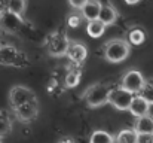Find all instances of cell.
Masks as SVG:
<instances>
[{"mask_svg":"<svg viewBox=\"0 0 153 143\" xmlns=\"http://www.w3.org/2000/svg\"><path fill=\"white\" fill-rule=\"evenodd\" d=\"M105 24H102L100 19H95V21H89L88 24H86V33L91 36V37H94V39H98V37H101L102 34H104V31H105Z\"/></svg>","mask_w":153,"mask_h":143,"instance_id":"16","label":"cell"},{"mask_svg":"<svg viewBox=\"0 0 153 143\" xmlns=\"http://www.w3.org/2000/svg\"><path fill=\"white\" fill-rule=\"evenodd\" d=\"M7 12V1H0V18Z\"/></svg>","mask_w":153,"mask_h":143,"instance_id":"26","label":"cell"},{"mask_svg":"<svg viewBox=\"0 0 153 143\" xmlns=\"http://www.w3.org/2000/svg\"><path fill=\"white\" fill-rule=\"evenodd\" d=\"M27 9V1L24 0H12V1H7V12L9 13H13L16 16H22L24 12Z\"/></svg>","mask_w":153,"mask_h":143,"instance_id":"20","label":"cell"},{"mask_svg":"<svg viewBox=\"0 0 153 143\" xmlns=\"http://www.w3.org/2000/svg\"><path fill=\"white\" fill-rule=\"evenodd\" d=\"M0 64L10 67H25L28 64V55L13 45H3L0 49Z\"/></svg>","mask_w":153,"mask_h":143,"instance_id":"2","label":"cell"},{"mask_svg":"<svg viewBox=\"0 0 153 143\" xmlns=\"http://www.w3.org/2000/svg\"><path fill=\"white\" fill-rule=\"evenodd\" d=\"M129 112L137 119L138 118H143V116H147V115H150L149 113L150 112V104L141 95H135V98H134V101H132V104L129 107Z\"/></svg>","mask_w":153,"mask_h":143,"instance_id":"11","label":"cell"},{"mask_svg":"<svg viewBox=\"0 0 153 143\" xmlns=\"http://www.w3.org/2000/svg\"><path fill=\"white\" fill-rule=\"evenodd\" d=\"M85 1H86V0H82V1H73V0H71V1H68V4H70L71 7H74L76 10H82V7L85 6Z\"/></svg>","mask_w":153,"mask_h":143,"instance_id":"25","label":"cell"},{"mask_svg":"<svg viewBox=\"0 0 153 143\" xmlns=\"http://www.w3.org/2000/svg\"><path fill=\"white\" fill-rule=\"evenodd\" d=\"M134 98H135V94L129 93L123 87H117V88H113L111 90L108 103L111 106H114L117 110H129Z\"/></svg>","mask_w":153,"mask_h":143,"instance_id":"7","label":"cell"},{"mask_svg":"<svg viewBox=\"0 0 153 143\" xmlns=\"http://www.w3.org/2000/svg\"><path fill=\"white\" fill-rule=\"evenodd\" d=\"M137 143H153V134H138Z\"/></svg>","mask_w":153,"mask_h":143,"instance_id":"24","label":"cell"},{"mask_svg":"<svg viewBox=\"0 0 153 143\" xmlns=\"http://www.w3.org/2000/svg\"><path fill=\"white\" fill-rule=\"evenodd\" d=\"M80 79H82V70H80V67L79 66H73V67L68 69V72H67V75L64 78V84H65L67 88H74V87L79 85Z\"/></svg>","mask_w":153,"mask_h":143,"instance_id":"14","label":"cell"},{"mask_svg":"<svg viewBox=\"0 0 153 143\" xmlns=\"http://www.w3.org/2000/svg\"><path fill=\"white\" fill-rule=\"evenodd\" d=\"M137 142H138V133L134 128L122 130L114 137V143H137Z\"/></svg>","mask_w":153,"mask_h":143,"instance_id":"17","label":"cell"},{"mask_svg":"<svg viewBox=\"0 0 153 143\" xmlns=\"http://www.w3.org/2000/svg\"><path fill=\"white\" fill-rule=\"evenodd\" d=\"M111 90L113 88H110L107 84H94L85 91L83 100L89 107H100L108 103Z\"/></svg>","mask_w":153,"mask_h":143,"instance_id":"3","label":"cell"},{"mask_svg":"<svg viewBox=\"0 0 153 143\" xmlns=\"http://www.w3.org/2000/svg\"><path fill=\"white\" fill-rule=\"evenodd\" d=\"M131 45L123 39H111L104 45V58L110 63H120L129 55Z\"/></svg>","mask_w":153,"mask_h":143,"instance_id":"1","label":"cell"},{"mask_svg":"<svg viewBox=\"0 0 153 143\" xmlns=\"http://www.w3.org/2000/svg\"><path fill=\"white\" fill-rule=\"evenodd\" d=\"M1 46H3V43H1V40H0V49H1Z\"/></svg>","mask_w":153,"mask_h":143,"instance_id":"29","label":"cell"},{"mask_svg":"<svg viewBox=\"0 0 153 143\" xmlns=\"http://www.w3.org/2000/svg\"><path fill=\"white\" fill-rule=\"evenodd\" d=\"M138 1H126V4H137Z\"/></svg>","mask_w":153,"mask_h":143,"instance_id":"28","label":"cell"},{"mask_svg":"<svg viewBox=\"0 0 153 143\" xmlns=\"http://www.w3.org/2000/svg\"><path fill=\"white\" fill-rule=\"evenodd\" d=\"M89 143H114V137L104 130H95L89 137Z\"/></svg>","mask_w":153,"mask_h":143,"instance_id":"21","label":"cell"},{"mask_svg":"<svg viewBox=\"0 0 153 143\" xmlns=\"http://www.w3.org/2000/svg\"><path fill=\"white\" fill-rule=\"evenodd\" d=\"M144 40H146V33H144L143 28L135 27V28H131L128 31V43L129 45L138 46V45H143Z\"/></svg>","mask_w":153,"mask_h":143,"instance_id":"18","label":"cell"},{"mask_svg":"<svg viewBox=\"0 0 153 143\" xmlns=\"http://www.w3.org/2000/svg\"><path fill=\"white\" fill-rule=\"evenodd\" d=\"M70 40L64 30H58L46 37V49L52 57H62L67 55V51L70 48Z\"/></svg>","mask_w":153,"mask_h":143,"instance_id":"4","label":"cell"},{"mask_svg":"<svg viewBox=\"0 0 153 143\" xmlns=\"http://www.w3.org/2000/svg\"><path fill=\"white\" fill-rule=\"evenodd\" d=\"M58 143H76L74 142V139H71V137H62V139H59Z\"/></svg>","mask_w":153,"mask_h":143,"instance_id":"27","label":"cell"},{"mask_svg":"<svg viewBox=\"0 0 153 143\" xmlns=\"http://www.w3.org/2000/svg\"><path fill=\"white\" fill-rule=\"evenodd\" d=\"M12 130V118L7 110L0 109V139L7 136Z\"/></svg>","mask_w":153,"mask_h":143,"instance_id":"19","label":"cell"},{"mask_svg":"<svg viewBox=\"0 0 153 143\" xmlns=\"http://www.w3.org/2000/svg\"><path fill=\"white\" fill-rule=\"evenodd\" d=\"M65 57L70 60V63L73 66H80L88 57V49L80 42H71Z\"/></svg>","mask_w":153,"mask_h":143,"instance_id":"8","label":"cell"},{"mask_svg":"<svg viewBox=\"0 0 153 143\" xmlns=\"http://www.w3.org/2000/svg\"><path fill=\"white\" fill-rule=\"evenodd\" d=\"M0 143H3V142H1V139H0Z\"/></svg>","mask_w":153,"mask_h":143,"instance_id":"30","label":"cell"},{"mask_svg":"<svg viewBox=\"0 0 153 143\" xmlns=\"http://www.w3.org/2000/svg\"><path fill=\"white\" fill-rule=\"evenodd\" d=\"M134 130L138 134H153V116L152 115H147V116L138 118L135 121Z\"/></svg>","mask_w":153,"mask_h":143,"instance_id":"15","label":"cell"},{"mask_svg":"<svg viewBox=\"0 0 153 143\" xmlns=\"http://www.w3.org/2000/svg\"><path fill=\"white\" fill-rule=\"evenodd\" d=\"M140 95H141L150 106H153V78L146 79V85H144V88H143V91H141Z\"/></svg>","mask_w":153,"mask_h":143,"instance_id":"22","label":"cell"},{"mask_svg":"<svg viewBox=\"0 0 153 143\" xmlns=\"http://www.w3.org/2000/svg\"><path fill=\"white\" fill-rule=\"evenodd\" d=\"M36 94L27 88V87H22V85H15L10 88L9 91V103L12 106V109H18L27 103H31V101H36Z\"/></svg>","mask_w":153,"mask_h":143,"instance_id":"5","label":"cell"},{"mask_svg":"<svg viewBox=\"0 0 153 143\" xmlns=\"http://www.w3.org/2000/svg\"><path fill=\"white\" fill-rule=\"evenodd\" d=\"M144 85H146V79H144L143 73L140 70H135V69L128 70L123 75L122 84H120V87H123L125 90H128L129 93H132V94H135V95L141 94Z\"/></svg>","mask_w":153,"mask_h":143,"instance_id":"6","label":"cell"},{"mask_svg":"<svg viewBox=\"0 0 153 143\" xmlns=\"http://www.w3.org/2000/svg\"><path fill=\"white\" fill-rule=\"evenodd\" d=\"M83 16H82V13H80V10H74V12H71L70 15H68V18H67V24H68V27H79L82 22H83Z\"/></svg>","mask_w":153,"mask_h":143,"instance_id":"23","label":"cell"},{"mask_svg":"<svg viewBox=\"0 0 153 143\" xmlns=\"http://www.w3.org/2000/svg\"><path fill=\"white\" fill-rule=\"evenodd\" d=\"M21 25H22V18H19V16H16V15H13V13L6 12V13L1 16V27H3L4 30L10 31V33L18 31V30L21 28Z\"/></svg>","mask_w":153,"mask_h":143,"instance_id":"12","label":"cell"},{"mask_svg":"<svg viewBox=\"0 0 153 143\" xmlns=\"http://www.w3.org/2000/svg\"><path fill=\"white\" fill-rule=\"evenodd\" d=\"M98 19L101 21L102 24H105V25L114 24V21L117 19V12H116L114 6H113V4H108V3L102 4L101 12H100V18H98Z\"/></svg>","mask_w":153,"mask_h":143,"instance_id":"13","label":"cell"},{"mask_svg":"<svg viewBox=\"0 0 153 143\" xmlns=\"http://www.w3.org/2000/svg\"><path fill=\"white\" fill-rule=\"evenodd\" d=\"M102 3L101 1H97V0H86L85 1V6L82 7L80 13L85 19L89 21H95L100 18V12H101Z\"/></svg>","mask_w":153,"mask_h":143,"instance_id":"10","label":"cell"},{"mask_svg":"<svg viewBox=\"0 0 153 143\" xmlns=\"http://www.w3.org/2000/svg\"><path fill=\"white\" fill-rule=\"evenodd\" d=\"M13 112H15V116H16L19 121H22V122H30V121H33V119L37 116V113H39V101L36 100V101L27 103V104H24V106H21V107H18V109H15Z\"/></svg>","mask_w":153,"mask_h":143,"instance_id":"9","label":"cell"}]
</instances>
